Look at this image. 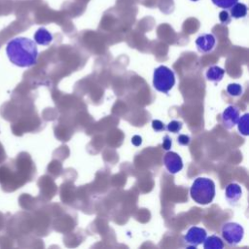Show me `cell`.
<instances>
[{
    "instance_id": "2",
    "label": "cell",
    "mask_w": 249,
    "mask_h": 249,
    "mask_svg": "<svg viewBox=\"0 0 249 249\" xmlns=\"http://www.w3.org/2000/svg\"><path fill=\"white\" fill-rule=\"evenodd\" d=\"M190 195L197 204L206 205L211 203L215 196L214 181L206 177H197L191 186Z\"/></svg>"
},
{
    "instance_id": "12",
    "label": "cell",
    "mask_w": 249,
    "mask_h": 249,
    "mask_svg": "<svg viewBox=\"0 0 249 249\" xmlns=\"http://www.w3.org/2000/svg\"><path fill=\"white\" fill-rule=\"evenodd\" d=\"M203 247L204 249H222L224 247V242L217 235H211L209 237L206 236L203 241Z\"/></svg>"
},
{
    "instance_id": "17",
    "label": "cell",
    "mask_w": 249,
    "mask_h": 249,
    "mask_svg": "<svg viewBox=\"0 0 249 249\" xmlns=\"http://www.w3.org/2000/svg\"><path fill=\"white\" fill-rule=\"evenodd\" d=\"M213 4L216 6L222 8V9H229L231 8L233 4H235L238 0H211Z\"/></svg>"
},
{
    "instance_id": "13",
    "label": "cell",
    "mask_w": 249,
    "mask_h": 249,
    "mask_svg": "<svg viewBox=\"0 0 249 249\" xmlns=\"http://www.w3.org/2000/svg\"><path fill=\"white\" fill-rule=\"evenodd\" d=\"M231 11H230V15L231 17L234 18H244L246 15H247V6L243 3H235L233 4L231 8Z\"/></svg>"
},
{
    "instance_id": "15",
    "label": "cell",
    "mask_w": 249,
    "mask_h": 249,
    "mask_svg": "<svg viewBox=\"0 0 249 249\" xmlns=\"http://www.w3.org/2000/svg\"><path fill=\"white\" fill-rule=\"evenodd\" d=\"M227 91L231 96H239L241 95L243 89L241 87V85L236 84V83H232V84H229L227 87Z\"/></svg>"
},
{
    "instance_id": "4",
    "label": "cell",
    "mask_w": 249,
    "mask_h": 249,
    "mask_svg": "<svg viewBox=\"0 0 249 249\" xmlns=\"http://www.w3.org/2000/svg\"><path fill=\"white\" fill-rule=\"evenodd\" d=\"M222 236L228 244L236 245L243 239L244 229L237 223H226L222 227Z\"/></svg>"
},
{
    "instance_id": "8",
    "label": "cell",
    "mask_w": 249,
    "mask_h": 249,
    "mask_svg": "<svg viewBox=\"0 0 249 249\" xmlns=\"http://www.w3.org/2000/svg\"><path fill=\"white\" fill-rule=\"evenodd\" d=\"M196 45L198 52L206 53L214 49L216 45V39L213 34H201L196 38Z\"/></svg>"
},
{
    "instance_id": "6",
    "label": "cell",
    "mask_w": 249,
    "mask_h": 249,
    "mask_svg": "<svg viewBox=\"0 0 249 249\" xmlns=\"http://www.w3.org/2000/svg\"><path fill=\"white\" fill-rule=\"evenodd\" d=\"M163 164L171 174H176L183 168L182 158L175 152L168 151L163 157Z\"/></svg>"
},
{
    "instance_id": "14",
    "label": "cell",
    "mask_w": 249,
    "mask_h": 249,
    "mask_svg": "<svg viewBox=\"0 0 249 249\" xmlns=\"http://www.w3.org/2000/svg\"><path fill=\"white\" fill-rule=\"evenodd\" d=\"M248 119H249V114L245 113L243 116L239 117L238 122H237V127H238V131L240 132V134L247 136L249 134V129H248Z\"/></svg>"
},
{
    "instance_id": "3",
    "label": "cell",
    "mask_w": 249,
    "mask_h": 249,
    "mask_svg": "<svg viewBox=\"0 0 249 249\" xmlns=\"http://www.w3.org/2000/svg\"><path fill=\"white\" fill-rule=\"evenodd\" d=\"M174 85L175 74L170 68L160 65L155 69L153 74V86L156 90L167 93Z\"/></svg>"
},
{
    "instance_id": "19",
    "label": "cell",
    "mask_w": 249,
    "mask_h": 249,
    "mask_svg": "<svg viewBox=\"0 0 249 249\" xmlns=\"http://www.w3.org/2000/svg\"><path fill=\"white\" fill-rule=\"evenodd\" d=\"M152 127L155 131L157 132H160V131H162L164 129V124L160 120H153L152 122Z\"/></svg>"
},
{
    "instance_id": "21",
    "label": "cell",
    "mask_w": 249,
    "mask_h": 249,
    "mask_svg": "<svg viewBox=\"0 0 249 249\" xmlns=\"http://www.w3.org/2000/svg\"><path fill=\"white\" fill-rule=\"evenodd\" d=\"M219 18H220V21L222 23H225V24H228L231 21V19H230L231 16H230V14L227 11H222L219 14Z\"/></svg>"
},
{
    "instance_id": "1",
    "label": "cell",
    "mask_w": 249,
    "mask_h": 249,
    "mask_svg": "<svg viewBox=\"0 0 249 249\" xmlns=\"http://www.w3.org/2000/svg\"><path fill=\"white\" fill-rule=\"evenodd\" d=\"M6 53L10 61L18 67H31L36 64L38 49L36 43L26 37H16L6 46Z\"/></svg>"
},
{
    "instance_id": "10",
    "label": "cell",
    "mask_w": 249,
    "mask_h": 249,
    "mask_svg": "<svg viewBox=\"0 0 249 249\" xmlns=\"http://www.w3.org/2000/svg\"><path fill=\"white\" fill-rule=\"evenodd\" d=\"M53 41L52 33L45 27H40L34 33V42L38 45L48 46Z\"/></svg>"
},
{
    "instance_id": "7",
    "label": "cell",
    "mask_w": 249,
    "mask_h": 249,
    "mask_svg": "<svg viewBox=\"0 0 249 249\" xmlns=\"http://www.w3.org/2000/svg\"><path fill=\"white\" fill-rule=\"evenodd\" d=\"M239 117V109L234 105H229L222 113V124L227 129H231L236 125Z\"/></svg>"
},
{
    "instance_id": "5",
    "label": "cell",
    "mask_w": 249,
    "mask_h": 249,
    "mask_svg": "<svg viewBox=\"0 0 249 249\" xmlns=\"http://www.w3.org/2000/svg\"><path fill=\"white\" fill-rule=\"evenodd\" d=\"M206 236L207 232L204 229L199 227H192L184 235V241L189 247H196L203 243Z\"/></svg>"
},
{
    "instance_id": "22",
    "label": "cell",
    "mask_w": 249,
    "mask_h": 249,
    "mask_svg": "<svg viewBox=\"0 0 249 249\" xmlns=\"http://www.w3.org/2000/svg\"><path fill=\"white\" fill-rule=\"evenodd\" d=\"M131 143L134 145V146H140L142 144V138L141 136L139 135H134L132 138H131Z\"/></svg>"
},
{
    "instance_id": "20",
    "label": "cell",
    "mask_w": 249,
    "mask_h": 249,
    "mask_svg": "<svg viewBox=\"0 0 249 249\" xmlns=\"http://www.w3.org/2000/svg\"><path fill=\"white\" fill-rule=\"evenodd\" d=\"M172 146V140L171 138L168 136V135H165L163 138H162V143H161V147L163 150L165 151H169V149L171 148Z\"/></svg>"
},
{
    "instance_id": "11",
    "label": "cell",
    "mask_w": 249,
    "mask_h": 249,
    "mask_svg": "<svg viewBox=\"0 0 249 249\" xmlns=\"http://www.w3.org/2000/svg\"><path fill=\"white\" fill-rule=\"evenodd\" d=\"M224 75H225V70L216 65L210 66L205 73L207 80L210 82H213V83H218V82L222 81Z\"/></svg>"
},
{
    "instance_id": "16",
    "label": "cell",
    "mask_w": 249,
    "mask_h": 249,
    "mask_svg": "<svg viewBox=\"0 0 249 249\" xmlns=\"http://www.w3.org/2000/svg\"><path fill=\"white\" fill-rule=\"evenodd\" d=\"M182 126H183V124L179 121H171L167 124L166 125V129L169 131V132H172V133H178L181 129H182Z\"/></svg>"
},
{
    "instance_id": "18",
    "label": "cell",
    "mask_w": 249,
    "mask_h": 249,
    "mask_svg": "<svg viewBox=\"0 0 249 249\" xmlns=\"http://www.w3.org/2000/svg\"><path fill=\"white\" fill-rule=\"evenodd\" d=\"M177 142L179 145H182V146H188L191 142V138L189 135L187 134H180L178 137H177Z\"/></svg>"
},
{
    "instance_id": "9",
    "label": "cell",
    "mask_w": 249,
    "mask_h": 249,
    "mask_svg": "<svg viewBox=\"0 0 249 249\" xmlns=\"http://www.w3.org/2000/svg\"><path fill=\"white\" fill-rule=\"evenodd\" d=\"M225 196L229 202L234 203L238 201L242 196L241 187L236 183H231L226 187Z\"/></svg>"
},
{
    "instance_id": "23",
    "label": "cell",
    "mask_w": 249,
    "mask_h": 249,
    "mask_svg": "<svg viewBox=\"0 0 249 249\" xmlns=\"http://www.w3.org/2000/svg\"><path fill=\"white\" fill-rule=\"evenodd\" d=\"M191 1H194V2H195V1H198V0H191Z\"/></svg>"
}]
</instances>
